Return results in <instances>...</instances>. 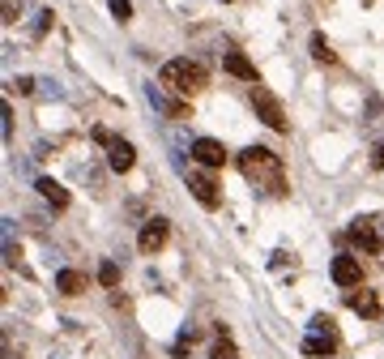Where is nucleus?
I'll return each mask as SVG.
<instances>
[{"label":"nucleus","instance_id":"obj_10","mask_svg":"<svg viewBox=\"0 0 384 359\" xmlns=\"http://www.w3.org/2000/svg\"><path fill=\"white\" fill-rule=\"evenodd\" d=\"M350 240L363 248V252H380V248H384V240H380V231H376L372 218H358V222L350 227Z\"/></svg>","mask_w":384,"mask_h":359},{"label":"nucleus","instance_id":"obj_14","mask_svg":"<svg viewBox=\"0 0 384 359\" xmlns=\"http://www.w3.org/2000/svg\"><path fill=\"white\" fill-rule=\"evenodd\" d=\"M35 189H39V197L43 201H51V205H56V210H68V189L64 184H56V180H35Z\"/></svg>","mask_w":384,"mask_h":359},{"label":"nucleus","instance_id":"obj_20","mask_svg":"<svg viewBox=\"0 0 384 359\" xmlns=\"http://www.w3.org/2000/svg\"><path fill=\"white\" fill-rule=\"evenodd\" d=\"M9 90H17V94H35V90H39V82H35V77H13Z\"/></svg>","mask_w":384,"mask_h":359},{"label":"nucleus","instance_id":"obj_15","mask_svg":"<svg viewBox=\"0 0 384 359\" xmlns=\"http://www.w3.org/2000/svg\"><path fill=\"white\" fill-rule=\"evenodd\" d=\"M86 282H90V278H86L82 270H60V274H56V291H60V295H82Z\"/></svg>","mask_w":384,"mask_h":359},{"label":"nucleus","instance_id":"obj_13","mask_svg":"<svg viewBox=\"0 0 384 359\" xmlns=\"http://www.w3.org/2000/svg\"><path fill=\"white\" fill-rule=\"evenodd\" d=\"M338 351V333H312V338H303V355L312 359H329Z\"/></svg>","mask_w":384,"mask_h":359},{"label":"nucleus","instance_id":"obj_22","mask_svg":"<svg viewBox=\"0 0 384 359\" xmlns=\"http://www.w3.org/2000/svg\"><path fill=\"white\" fill-rule=\"evenodd\" d=\"M107 5H111V13H116L120 21H128V17H133V5H128V0H107Z\"/></svg>","mask_w":384,"mask_h":359},{"label":"nucleus","instance_id":"obj_7","mask_svg":"<svg viewBox=\"0 0 384 359\" xmlns=\"http://www.w3.org/2000/svg\"><path fill=\"white\" fill-rule=\"evenodd\" d=\"M167 236H171V222H167V218H149V222L141 227V236H137V248H141L145 256H154V252L167 244Z\"/></svg>","mask_w":384,"mask_h":359},{"label":"nucleus","instance_id":"obj_16","mask_svg":"<svg viewBox=\"0 0 384 359\" xmlns=\"http://www.w3.org/2000/svg\"><path fill=\"white\" fill-rule=\"evenodd\" d=\"M307 47H312V60H320V64H333V60H338V51L329 47V39H324L320 30L312 35V43H307Z\"/></svg>","mask_w":384,"mask_h":359},{"label":"nucleus","instance_id":"obj_2","mask_svg":"<svg viewBox=\"0 0 384 359\" xmlns=\"http://www.w3.org/2000/svg\"><path fill=\"white\" fill-rule=\"evenodd\" d=\"M158 82L167 86V90H175V94H196V90H205L210 86V73H205V64H196V60H167L163 64V73H158Z\"/></svg>","mask_w":384,"mask_h":359},{"label":"nucleus","instance_id":"obj_5","mask_svg":"<svg viewBox=\"0 0 384 359\" xmlns=\"http://www.w3.org/2000/svg\"><path fill=\"white\" fill-rule=\"evenodd\" d=\"M145 98H149V107H154V112H163L167 120H192L188 103H184V98H171V94L163 90V82H158V86L149 82V86H145Z\"/></svg>","mask_w":384,"mask_h":359},{"label":"nucleus","instance_id":"obj_19","mask_svg":"<svg viewBox=\"0 0 384 359\" xmlns=\"http://www.w3.org/2000/svg\"><path fill=\"white\" fill-rule=\"evenodd\" d=\"M51 21H56V13H51V9H39V17H35V35H39V39L51 30Z\"/></svg>","mask_w":384,"mask_h":359},{"label":"nucleus","instance_id":"obj_3","mask_svg":"<svg viewBox=\"0 0 384 359\" xmlns=\"http://www.w3.org/2000/svg\"><path fill=\"white\" fill-rule=\"evenodd\" d=\"M252 107H256V120H265L273 133H286V128H291V124H286V112H282V103H277L261 82L252 86Z\"/></svg>","mask_w":384,"mask_h":359},{"label":"nucleus","instance_id":"obj_17","mask_svg":"<svg viewBox=\"0 0 384 359\" xmlns=\"http://www.w3.org/2000/svg\"><path fill=\"white\" fill-rule=\"evenodd\" d=\"M98 287H107V291L120 287V265H116V261H102V265H98Z\"/></svg>","mask_w":384,"mask_h":359},{"label":"nucleus","instance_id":"obj_11","mask_svg":"<svg viewBox=\"0 0 384 359\" xmlns=\"http://www.w3.org/2000/svg\"><path fill=\"white\" fill-rule=\"evenodd\" d=\"M133 163H137V150L128 146V141H120V137H116V141L107 146V167L124 175V171H133Z\"/></svg>","mask_w":384,"mask_h":359},{"label":"nucleus","instance_id":"obj_25","mask_svg":"<svg viewBox=\"0 0 384 359\" xmlns=\"http://www.w3.org/2000/svg\"><path fill=\"white\" fill-rule=\"evenodd\" d=\"M90 137H94L98 146H111V141H116V137H111V128H94V133H90Z\"/></svg>","mask_w":384,"mask_h":359},{"label":"nucleus","instance_id":"obj_9","mask_svg":"<svg viewBox=\"0 0 384 359\" xmlns=\"http://www.w3.org/2000/svg\"><path fill=\"white\" fill-rule=\"evenodd\" d=\"M346 304L354 308L358 317H367V321H380V295H376V291H367V287H350Z\"/></svg>","mask_w":384,"mask_h":359},{"label":"nucleus","instance_id":"obj_1","mask_svg":"<svg viewBox=\"0 0 384 359\" xmlns=\"http://www.w3.org/2000/svg\"><path fill=\"white\" fill-rule=\"evenodd\" d=\"M239 171H244L265 197H282V193H286V167H282V154H273V150H265V146H248V150L239 154Z\"/></svg>","mask_w":384,"mask_h":359},{"label":"nucleus","instance_id":"obj_24","mask_svg":"<svg viewBox=\"0 0 384 359\" xmlns=\"http://www.w3.org/2000/svg\"><path fill=\"white\" fill-rule=\"evenodd\" d=\"M17 13H21V0H5V21H17Z\"/></svg>","mask_w":384,"mask_h":359},{"label":"nucleus","instance_id":"obj_8","mask_svg":"<svg viewBox=\"0 0 384 359\" xmlns=\"http://www.w3.org/2000/svg\"><path fill=\"white\" fill-rule=\"evenodd\" d=\"M192 159H196L201 167L218 171V167L226 163V146H222V141H214V137H196V141H192Z\"/></svg>","mask_w":384,"mask_h":359},{"label":"nucleus","instance_id":"obj_6","mask_svg":"<svg viewBox=\"0 0 384 359\" xmlns=\"http://www.w3.org/2000/svg\"><path fill=\"white\" fill-rule=\"evenodd\" d=\"M333 282H338V287H358V282H363V265H358V256H350V252H338L333 256Z\"/></svg>","mask_w":384,"mask_h":359},{"label":"nucleus","instance_id":"obj_26","mask_svg":"<svg viewBox=\"0 0 384 359\" xmlns=\"http://www.w3.org/2000/svg\"><path fill=\"white\" fill-rule=\"evenodd\" d=\"M372 167H384V141H380V146L372 150Z\"/></svg>","mask_w":384,"mask_h":359},{"label":"nucleus","instance_id":"obj_23","mask_svg":"<svg viewBox=\"0 0 384 359\" xmlns=\"http://www.w3.org/2000/svg\"><path fill=\"white\" fill-rule=\"evenodd\" d=\"M39 94H43V98H60V86H56V82H39Z\"/></svg>","mask_w":384,"mask_h":359},{"label":"nucleus","instance_id":"obj_18","mask_svg":"<svg viewBox=\"0 0 384 359\" xmlns=\"http://www.w3.org/2000/svg\"><path fill=\"white\" fill-rule=\"evenodd\" d=\"M307 329H312V333H338V321H333L329 313H316V317H312V325H307Z\"/></svg>","mask_w":384,"mask_h":359},{"label":"nucleus","instance_id":"obj_12","mask_svg":"<svg viewBox=\"0 0 384 359\" xmlns=\"http://www.w3.org/2000/svg\"><path fill=\"white\" fill-rule=\"evenodd\" d=\"M222 69H226L230 77H239V82H252V86H256V64L244 56V51H226V56H222Z\"/></svg>","mask_w":384,"mask_h":359},{"label":"nucleus","instance_id":"obj_4","mask_svg":"<svg viewBox=\"0 0 384 359\" xmlns=\"http://www.w3.org/2000/svg\"><path fill=\"white\" fill-rule=\"evenodd\" d=\"M184 180H188V193L205 205V210H218V205H222V189H218V180L210 175V167H205V171H184Z\"/></svg>","mask_w":384,"mask_h":359},{"label":"nucleus","instance_id":"obj_21","mask_svg":"<svg viewBox=\"0 0 384 359\" xmlns=\"http://www.w3.org/2000/svg\"><path fill=\"white\" fill-rule=\"evenodd\" d=\"M214 359H239V351L230 347V338H218V347H214Z\"/></svg>","mask_w":384,"mask_h":359}]
</instances>
